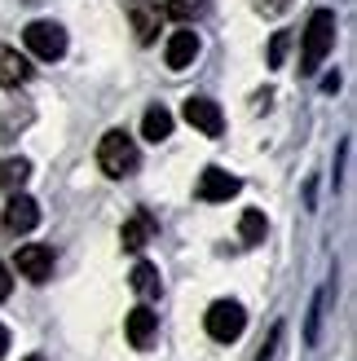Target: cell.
<instances>
[{
	"label": "cell",
	"instance_id": "cell-6",
	"mask_svg": "<svg viewBox=\"0 0 357 361\" xmlns=\"http://www.w3.org/2000/svg\"><path fill=\"white\" fill-rule=\"evenodd\" d=\"M186 123L190 128H199L203 137H221L225 133V115H221V106L212 102V97H186Z\"/></svg>",
	"mask_w": 357,
	"mask_h": 361
},
{
	"label": "cell",
	"instance_id": "cell-18",
	"mask_svg": "<svg viewBox=\"0 0 357 361\" xmlns=\"http://www.w3.org/2000/svg\"><path fill=\"white\" fill-rule=\"evenodd\" d=\"M238 233H243V243H247V247H256V243H265V233H270V225H265V216H260V212H243Z\"/></svg>",
	"mask_w": 357,
	"mask_h": 361
},
{
	"label": "cell",
	"instance_id": "cell-21",
	"mask_svg": "<svg viewBox=\"0 0 357 361\" xmlns=\"http://www.w3.org/2000/svg\"><path fill=\"white\" fill-rule=\"evenodd\" d=\"M278 339H282V326H274V331H270V339H265V344H260L256 361H274V348H278Z\"/></svg>",
	"mask_w": 357,
	"mask_h": 361
},
{
	"label": "cell",
	"instance_id": "cell-19",
	"mask_svg": "<svg viewBox=\"0 0 357 361\" xmlns=\"http://www.w3.org/2000/svg\"><path fill=\"white\" fill-rule=\"evenodd\" d=\"M287 44H291V35H287V31H274V40H270V66H282V58H287Z\"/></svg>",
	"mask_w": 357,
	"mask_h": 361
},
{
	"label": "cell",
	"instance_id": "cell-17",
	"mask_svg": "<svg viewBox=\"0 0 357 361\" xmlns=\"http://www.w3.org/2000/svg\"><path fill=\"white\" fill-rule=\"evenodd\" d=\"M133 291L146 295V300L159 295V269H155L150 260H137V264H133Z\"/></svg>",
	"mask_w": 357,
	"mask_h": 361
},
{
	"label": "cell",
	"instance_id": "cell-4",
	"mask_svg": "<svg viewBox=\"0 0 357 361\" xmlns=\"http://www.w3.org/2000/svg\"><path fill=\"white\" fill-rule=\"evenodd\" d=\"M23 44H27L40 62H58L62 53H66V31H62V23L35 18V23H27V31H23Z\"/></svg>",
	"mask_w": 357,
	"mask_h": 361
},
{
	"label": "cell",
	"instance_id": "cell-12",
	"mask_svg": "<svg viewBox=\"0 0 357 361\" xmlns=\"http://www.w3.org/2000/svg\"><path fill=\"white\" fill-rule=\"evenodd\" d=\"M27 80H31V62L18 49L0 44V88H18V84H27Z\"/></svg>",
	"mask_w": 357,
	"mask_h": 361
},
{
	"label": "cell",
	"instance_id": "cell-2",
	"mask_svg": "<svg viewBox=\"0 0 357 361\" xmlns=\"http://www.w3.org/2000/svg\"><path fill=\"white\" fill-rule=\"evenodd\" d=\"M335 49V13L331 9H317L309 18V27H305V49H300V71L305 75H313L317 66L327 62V53Z\"/></svg>",
	"mask_w": 357,
	"mask_h": 361
},
{
	"label": "cell",
	"instance_id": "cell-16",
	"mask_svg": "<svg viewBox=\"0 0 357 361\" xmlns=\"http://www.w3.org/2000/svg\"><path fill=\"white\" fill-rule=\"evenodd\" d=\"M27 176H31L27 159H0V194H13Z\"/></svg>",
	"mask_w": 357,
	"mask_h": 361
},
{
	"label": "cell",
	"instance_id": "cell-24",
	"mask_svg": "<svg viewBox=\"0 0 357 361\" xmlns=\"http://www.w3.org/2000/svg\"><path fill=\"white\" fill-rule=\"evenodd\" d=\"M5 353H9V331L0 326V357H5Z\"/></svg>",
	"mask_w": 357,
	"mask_h": 361
},
{
	"label": "cell",
	"instance_id": "cell-13",
	"mask_svg": "<svg viewBox=\"0 0 357 361\" xmlns=\"http://www.w3.org/2000/svg\"><path fill=\"white\" fill-rule=\"evenodd\" d=\"M141 137L146 141H168L172 137V111H164V106H150L146 115H141Z\"/></svg>",
	"mask_w": 357,
	"mask_h": 361
},
{
	"label": "cell",
	"instance_id": "cell-20",
	"mask_svg": "<svg viewBox=\"0 0 357 361\" xmlns=\"http://www.w3.org/2000/svg\"><path fill=\"white\" fill-rule=\"evenodd\" d=\"M327 300H331V286L322 295H317V304H313V313H309V344H317V322H322V313H327Z\"/></svg>",
	"mask_w": 357,
	"mask_h": 361
},
{
	"label": "cell",
	"instance_id": "cell-7",
	"mask_svg": "<svg viewBox=\"0 0 357 361\" xmlns=\"http://www.w3.org/2000/svg\"><path fill=\"white\" fill-rule=\"evenodd\" d=\"M18 274H23L27 282H49L53 278V247L23 243L18 247Z\"/></svg>",
	"mask_w": 357,
	"mask_h": 361
},
{
	"label": "cell",
	"instance_id": "cell-9",
	"mask_svg": "<svg viewBox=\"0 0 357 361\" xmlns=\"http://www.w3.org/2000/svg\"><path fill=\"white\" fill-rule=\"evenodd\" d=\"M35 225H40V203L13 190L9 203H5V229H13V233H31Z\"/></svg>",
	"mask_w": 357,
	"mask_h": 361
},
{
	"label": "cell",
	"instance_id": "cell-15",
	"mask_svg": "<svg viewBox=\"0 0 357 361\" xmlns=\"http://www.w3.org/2000/svg\"><path fill=\"white\" fill-rule=\"evenodd\" d=\"M207 13V0H164V18H172V23L190 27L194 18Z\"/></svg>",
	"mask_w": 357,
	"mask_h": 361
},
{
	"label": "cell",
	"instance_id": "cell-3",
	"mask_svg": "<svg viewBox=\"0 0 357 361\" xmlns=\"http://www.w3.org/2000/svg\"><path fill=\"white\" fill-rule=\"evenodd\" d=\"M203 326H207V335L217 339V344H234V339L247 331V313H243L238 300H217L203 313Z\"/></svg>",
	"mask_w": 357,
	"mask_h": 361
},
{
	"label": "cell",
	"instance_id": "cell-25",
	"mask_svg": "<svg viewBox=\"0 0 357 361\" xmlns=\"http://www.w3.org/2000/svg\"><path fill=\"white\" fill-rule=\"evenodd\" d=\"M27 361H44V357H27Z\"/></svg>",
	"mask_w": 357,
	"mask_h": 361
},
{
	"label": "cell",
	"instance_id": "cell-22",
	"mask_svg": "<svg viewBox=\"0 0 357 361\" xmlns=\"http://www.w3.org/2000/svg\"><path fill=\"white\" fill-rule=\"evenodd\" d=\"M256 9L260 13H282V9H287V0H256Z\"/></svg>",
	"mask_w": 357,
	"mask_h": 361
},
{
	"label": "cell",
	"instance_id": "cell-10",
	"mask_svg": "<svg viewBox=\"0 0 357 361\" xmlns=\"http://www.w3.org/2000/svg\"><path fill=\"white\" fill-rule=\"evenodd\" d=\"M164 58H168V66H172V71H186V66H194V58H199V31H190V27L172 31V35H168V49H164Z\"/></svg>",
	"mask_w": 357,
	"mask_h": 361
},
{
	"label": "cell",
	"instance_id": "cell-23",
	"mask_svg": "<svg viewBox=\"0 0 357 361\" xmlns=\"http://www.w3.org/2000/svg\"><path fill=\"white\" fill-rule=\"evenodd\" d=\"M9 291H13V278H9V269L0 264V300H9Z\"/></svg>",
	"mask_w": 357,
	"mask_h": 361
},
{
	"label": "cell",
	"instance_id": "cell-5",
	"mask_svg": "<svg viewBox=\"0 0 357 361\" xmlns=\"http://www.w3.org/2000/svg\"><path fill=\"white\" fill-rule=\"evenodd\" d=\"M128 23H133V35L141 44H155L159 27H164V5L159 0H128Z\"/></svg>",
	"mask_w": 357,
	"mask_h": 361
},
{
	"label": "cell",
	"instance_id": "cell-1",
	"mask_svg": "<svg viewBox=\"0 0 357 361\" xmlns=\"http://www.w3.org/2000/svg\"><path fill=\"white\" fill-rule=\"evenodd\" d=\"M137 164H141V150H137V141L123 133V128H111V133L97 141V168L111 176V180L133 176Z\"/></svg>",
	"mask_w": 357,
	"mask_h": 361
},
{
	"label": "cell",
	"instance_id": "cell-8",
	"mask_svg": "<svg viewBox=\"0 0 357 361\" xmlns=\"http://www.w3.org/2000/svg\"><path fill=\"white\" fill-rule=\"evenodd\" d=\"M238 190H243V180L229 176L225 168H207V172L199 176V198H203V203H229Z\"/></svg>",
	"mask_w": 357,
	"mask_h": 361
},
{
	"label": "cell",
	"instance_id": "cell-11",
	"mask_svg": "<svg viewBox=\"0 0 357 361\" xmlns=\"http://www.w3.org/2000/svg\"><path fill=\"white\" fill-rule=\"evenodd\" d=\"M123 331H128V344L133 348H150V339L159 331V313H150L146 304H137V309L128 313V322H123Z\"/></svg>",
	"mask_w": 357,
	"mask_h": 361
},
{
	"label": "cell",
	"instance_id": "cell-14",
	"mask_svg": "<svg viewBox=\"0 0 357 361\" xmlns=\"http://www.w3.org/2000/svg\"><path fill=\"white\" fill-rule=\"evenodd\" d=\"M150 229H155V216L150 212H137L128 225H123V233H119V243L128 247V251H141L146 247V238H150Z\"/></svg>",
	"mask_w": 357,
	"mask_h": 361
}]
</instances>
